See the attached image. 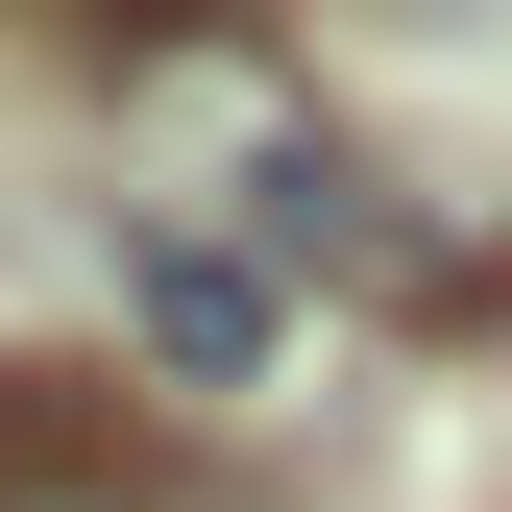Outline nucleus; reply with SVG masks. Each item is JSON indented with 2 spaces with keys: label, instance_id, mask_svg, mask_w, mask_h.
Here are the masks:
<instances>
[{
  "label": "nucleus",
  "instance_id": "nucleus-4",
  "mask_svg": "<svg viewBox=\"0 0 512 512\" xmlns=\"http://www.w3.org/2000/svg\"><path fill=\"white\" fill-rule=\"evenodd\" d=\"M415 25H488V0H415Z\"/></svg>",
  "mask_w": 512,
  "mask_h": 512
},
{
  "label": "nucleus",
  "instance_id": "nucleus-1",
  "mask_svg": "<svg viewBox=\"0 0 512 512\" xmlns=\"http://www.w3.org/2000/svg\"><path fill=\"white\" fill-rule=\"evenodd\" d=\"M269 342H293V269H269V244L147 220V391H269Z\"/></svg>",
  "mask_w": 512,
  "mask_h": 512
},
{
  "label": "nucleus",
  "instance_id": "nucleus-3",
  "mask_svg": "<svg viewBox=\"0 0 512 512\" xmlns=\"http://www.w3.org/2000/svg\"><path fill=\"white\" fill-rule=\"evenodd\" d=\"M74 49H122V74H196V49H244V0H49Z\"/></svg>",
  "mask_w": 512,
  "mask_h": 512
},
{
  "label": "nucleus",
  "instance_id": "nucleus-2",
  "mask_svg": "<svg viewBox=\"0 0 512 512\" xmlns=\"http://www.w3.org/2000/svg\"><path fill=\"white\" fill-rule=\"evenodd\" d=\"M0 512H171V464L98 439L74 391H0Z\"/></svg>",
  "mask_w": 512,
  "mask_h": 512
}]
</instances>
